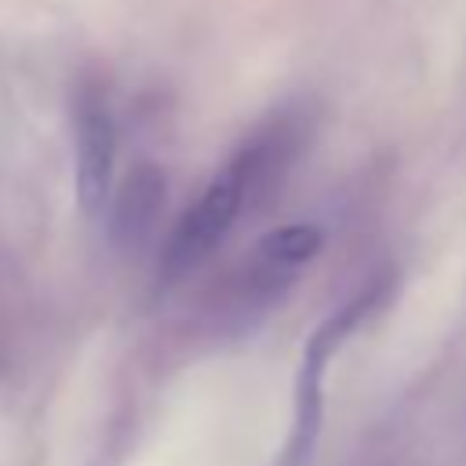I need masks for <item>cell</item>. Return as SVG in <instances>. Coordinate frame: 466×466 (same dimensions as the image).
Masks as SVG:
<instances>
[{"mask_svg": "<svg viewBox=\"0 0 466 466\" xmlns=\"http://www.w3.org/2000/svg\"><path fill=\"white\" fill-rule=\"evenodd\" d=\"M284 146V135H262L240 146V153L208 182V189L197 197V204L175 222L167 248H164V280H178L189 269H197L229 233L237 215L244 211V197L255 189V182L273 167V153Z\"/></svg>", "mask_w": 466, "mask_h": 466, "instance_id": "obj_1", "label": "cell"}, {"mask_svg": "<svg viewBox=\"0 0 466 466\" xmlns=\"http://www.w3.org/2000/svg\"><path fill=\"white\" fill-rule=\"evenodd\" d=\"M386 284H371L368 291H360L357 299H350L339 313H331L306 342L302 350V364H299V379H295V426H291V441L284 448V466H299L320 430V404H324V371L328 360L335 357V350L346 342V335L382 302Z\"/></svg>", "mask_w": 466, "mask_h": 466, "instance_id": "obj_2", "label": "cell"}, {"mask_svg": "<svg viewBox=\"0 0 466 466\" xmlns=\"http://www.w3.org/2000/svg\"><path fill=\"white\" fill-rule=\"evenodd\" d=\"M76 200L87 215H102L113 189L116 167V124L106 95L98 87H84L76 95Z\"/></svg>", "mask_w": 466, "mask_h": 466, "instance_id": "obj_3", "label": "cell"}, {"mask_svg": "<svg viewBox=\"0 0 466 466\" xmlns=\"http://www.w3.org/2000/svg\"><path fill=\"white\" fill-rule=\"evenodd\" d=\"M320 248H324V233L313 222H291V226L266 233L248 258L255 291H266V295L280 291L284 284L295 280V273L302 266H309L317 258Z\"/></svg>", "mask_w": 466, "mask_h": 466, "instance_id": "obj_4", "label": "cell"}, {"mask_svg": "<svg viewBox=\"0 0 466 466\" xmlns=\"http://www.w3.org/2000/svg\"><path fill=\"white\" fill-rule=\"evenodd\" d=\"M164 200V178L153 171V167H138L127 186L120 189L116 197V208H113V233L116 237H146V229L153 226L157 218V208Z\"/></svg>", "mask_w": 466, "mask_h": 466, "instance_id": "obj_5", "label": "cell"}]
</instances>
